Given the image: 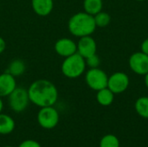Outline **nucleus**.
<instances>
[{"instance_id": "f03ea898", "label": "nucleus", "mask_w": 148, "mask_h": 147, "mask_svg": "<svg viewBox=\"0 0 148 147\" xmlns=\"http://www.w3.org/2000/svg\"><path fill=\"white\" fill-rule=\"evenodd\" d=\"M69 31L76 37L91 36L96 29L94 16L85 11L74 14L68 22Z\"/></svg>"}, {"instance_id": "0eeeda50", "label": "nucleus", "mask_w": 148, "mask_h": 147, "mask_svg": "<svg viewBox=\"0 0 148 147\" xmlns=\"http://www.w3.org/2000/svg\"><path fill=\"white\" fill-rule=\"evenodd\" d=\"M130 80L128 75L124 72H115L108 76V88L114 94L124 93L129 87Z\"/></svg>"}, {"instance_id": "a878e982", "label": "nucleus", "mask_w": 148, "mask_h": 147, "mask_svg": "<svg viewBox=\"0 0 148 147\" xmlns=\"http://www.w3.org/2000/svg\"><path fill=\"white\" fill-rule=\"evenodd\" d=\"M135 1H138V2H144V1H147V0H135Z\"/></svg>"}, {"instance_id": "9d476101", "label": "nucleus", "mask_w": 148, "mask_h": 147, "mask_svg": "<svg viewBox=\"0 0 148 147\" xmlns=\"http://www.w3.org/2000/svg\"><path fill=\"white\" fill-rule=\"evenodd\" d=\"M77 45V53L81 55L84 59L96 54L97 44L95 40L91 36L80 37Z\"/></svg>"}, {"instance_id": "4be33fe9", "label": "nucleus", "mask_w": 148, "mask_h": 147, "mask_svg": "<svg viewBox=\"0 0 148 147\" xmlns=\"http://www.w3.org/2000/svg\"><path fill=\"white\" fill-rule=\"evenodd\" d=\"M140 51L143 52L144 54L147 55H148V38L145 39L142 42H141V45H140Z\"/></svg>"}, {"instance_id": "5701e85b", "label": "nucleus", "mask_w": 148, "mask_h": 147, "mask_svg": "<svg viewBox=\"0 0 148 147\" xmlns=\"http://www.w3.org/2000/svg\"><path fill=\"white\" fill-rule=\"evenodd\" d=\"M6 49V42L3 37L0 36V54H2Z\"/></svg>"}, {"instance_id": "bb28decb", "label": "nucleus", "mask_w": 148, "mask_h": 147, "mask_svg": "<svg viewBox=\"0 0 148 147\" xmlns=\"http://www.w3.org/2000/svg\"><path fill=\"white\" fill-rule=\"evenodd\" d=\"M4 147H12V146H4Z\"/></svg>"}, {"instance_id": "412c9836", "label": "nucleus", "mask_w": 148, "mask_h": 147, "mask_svg": "<svg viewBox=\"0 0 148 147\" xmlns=\"http://www.w3.org/2000/svg\"><path fill=\"white\" fill-rule=\"evenodd\" d=\"M19 147H41V146L36 141L29 139V140H25L23 143H21Z\"/></svg>"}, {"instance_id": "6e6552de", "label": "nucleus", "mask_w": 148, "mask_h": 147, "mask_svg": "<svg viewBox=\"0 0 148 147\" xmlns=\"http://www.w3.org/2000/svg\"><path fill=\"white\" fill-rule=\"evenodd\" d=\"M130 69L139 75H145L148 72V55L143 52H135L128 59Z\"/></svg>"}, {"instance_id": "423d86ee", "label": "nucleus", "mask_w": 148, "mask_h": 147, "mask_svg": "<svg viewBox=\"0 0 148 147\" xmlns=\"http://www.w3.org/2000/svg\"><path fill=\"white\" fill-rule=\"evenodd\" d=\"M37 121L39 125L45 129H52L59 122V114L53 106L41 107L37 114Z\"/></svg>"}, {"instance_id": "7ed1b4c3", "label": "nucleus", "mask_w": 148, "mask_h": 147, "mask_svg": "<svg viewBox=\"0 0 148 147\" xmlns=\"http://www.w3.org/2000/svg\"><path fill=\"white\" fill-rule=\"evenodd\" d=\"M85 59L77 52L64 58L62 63V73L69 79H76L83 75L86 70Z\"/></svg>"}, {"instance_id": "39448f33", "label": "nucleus", "mask_w": 148, "mask_h": 147, "mask_svg": "<svg viewBox=\"0 0 148 147\" xmlns=\"http://www.w3.org/2000/svg\"><path fill=\"white\" fill-rule=\"evenodd\" d=\"M8 97L10 107L16 113L23 112L30 102L28 94V90L24 88L16 87Z\"/></svg>"}, {"instance_id": "6ab92c4d", "label": "nucleus", "mask_w": 148, "mask_h": 147, "mask_svg": "<svg viewBox=\"0 0 148 147\" xmlns=\"http://www.w3.org/2000/svg\"><path fill=\"white\" fill-rule=\"evenodd\" d=\"M100 147H120V140L114 134H107L101 139Z\"/></svg>"}, {"instance_id": "f8f14e48", "label": "nucleus", "mask_w": 148, "mask_h": 147, "mask_svg": "<svg viewBox=\"0 0 148 147\" xmlns=\"http://www.w3.org/2000/svg\"><path fill=\"white\" fill-rule=\"evenodd\" d=\"M33 11L40 16H49L54 8L53 0H31Z\"/></svg>"}, {"instance_id": "393cba45", "label": "nucleus", "mask_w": 148, "mask_h": 147, "mask_svg": "<svg viewBox=\"0 0 148 147\" xmlns=\"http://www.w3.org/2000/svg\"><path fill=\"white\" fill-rule=\"evenodd\" d=\"M3 101H2V99L0 97V113H1V112L3 110Z\"/></svg>"}, {"instance_id": "1a4fd4ad", "label": "nucleus", "mask_w": 148, "mask_h": 147, "mask_svg": "<svg viewBox=\"0 0 148 147\" xmlns=\"http://www.w3.org/2000/svg\"><path fill=\"white\" fill-rule=\"evenodd\" d=\"M54 48H55L56 53L63 58L72 55L77 52L76 42L73 41L72 39L67 38V37L58 39L56 42Z\"/></svg>"}, {"instance_id": "a211bd4d", "label": "nucleus", "mask_w": 148, "mask_h": 147, "mask_svg": "<svg viewBox=\"0 0 148 147\" xmlns=\"http://www.w3.org/2000/svg\"><path fill=\"white\" fill-rule=\"evenodd\" d=\"M94 19H95V23L96 27H100V28L107 27L111 22L110 15L105 11H102V10L100 11L99 13L95 14L94 16Z\"/></svg>"}, {"instance_id": "4468645a", "label": "nucleus", "mask_w": 148, "mask_h": 147, "mask_svg": "<svg viewBox=\"0 0 148 147\" xmlns=\"http://www.w3.org/2000/svg\"><path fill=\"white\" fill-rule=\"evenodd\" d=\"M25 69H26V65L23 60L14 59L10 62L5 72L9 73L14 77H17L22 75L25 72Z\"/></svg>"}, {"instance_id": "dca6fc26", "label": "nucleus", "mask_w": 148, "mask_h": 147, "mask_svg": "<svg viewBox=\"0 0 148 147\" xmlns=\"http://www.w3.org/2000/svg\"><path fill=\"white\" fill-rule=\"evenodd\" d=\"M15 128L14 120L6 114L0 113V134H9Z\"/></svg>"}, {"instance_id": "ddd939ff", "label": "nucleus", "mask_w": 148, "mask_h": 147, "mask_svg": "<svg viewBox=\"0 0 148 147\" xmlns=\"http://www.w3.org/2000/svg\"><path fill=\"white\" fill-rule=\"evenodd\" d=\"M114 94L108 87L97 91L96 101L101 106L108 107L114 102Z\"/></svg>"}, {"instance_id": "20e7f679", "label": "nucleus", "mask_w": 148, "mask_h": 147, "mask_svg": "<svg viewBox=\"0 0 148 147\" xmlns=\"http://www.w3.org/2000/svg\"><path fill=\"white\" fill-rule=\"evenodd\" d=\"M108 76L105 71L99 68H89L85 75L86 84L91 89L99 91L108 87Z\"/></svg>"}, {"instance_id": "f257e3e1", "label": "nucleus", "mask_w": 148, "mask_h": 147, "mask_svg": "<svg viewBox=\"0 0 148 147\" xmlns=\"http://www.w3.org/2000/svg\"><path fill=\"white\" fill-rule=\"evenodd\" d=\"M28 94L30 102L40 107L53 106L58 99L56 87L45 79L32 82L28 89Z\"/></svg>"}, {"instance_id": "f3484780", "label": "nucleus", "mask_w": 148, "mask_h": 147, "mask_svg": "<svg viewBox=\"0 0 148 147\" xmlns=\"http://www.w3.org/2000/svg\"><path fill=\"white\" fill-rule=\"evenodd\" d=\"M134 108L137 113L144 118L148 119V97L147 96H142L137 99L134 104Z\"/></svg>"}, {"instance_id": "aec40b11", "label": "nucleus", "mask_w": 148, "mask_h": 147, "mask_svg": "<svg viewBox=\"0 0 148 147\" xmlns=\"http://www.w3.org/2000/svg\"><path fill=\"white\" fill-rule=\"evenodd\" d=\"M86 65L89 67V68H99L101 64V59L97 54L92 55L85 59Z\"/></svg>"}, {"instance_id": "9b49d317", "label": "nucleus", "mask_w": 148, "mask_h": 147, "mask_svg": "<svg viewBox=\"0 0 148 147\" xmlns=\"http://www.w3.org/2000/svg\"><path fill=\"white\" fill-rule=\"evenodd\" d=\"M16 77L7 72L0 75V97L9 96L16 88Z\"/></svg>"}, {"instance_id": "b1692460", "label": "nucleus", "mask_w": 148, "mask_h": 147, "mask_svg": "<svg viewBox=\"0 0 148 147\" xmlns=\"http://www.w3.org/2000/svg\"><path fill=\"white\" fill-rule=\"evenodd\" d=\"M145 78H144V81H145V85L147 86V88H148V72L144 75Z\"/></svg>"}, {"instance_id": "2eb2a0df", "label": "nucleus", "mask_w": 148, "mask_h": 147, "mask_svg": "<svg viewBox=\"0 0 148 147\" xmlns=\"http://www.w3.org/2000/svg\"><path fill=\"white\" fill-rule=\"evenodd\" d=\"M103 1L102 0H83L84 11L89 15L95 16L102 10Z\"/></svg>"}]
</instances>
